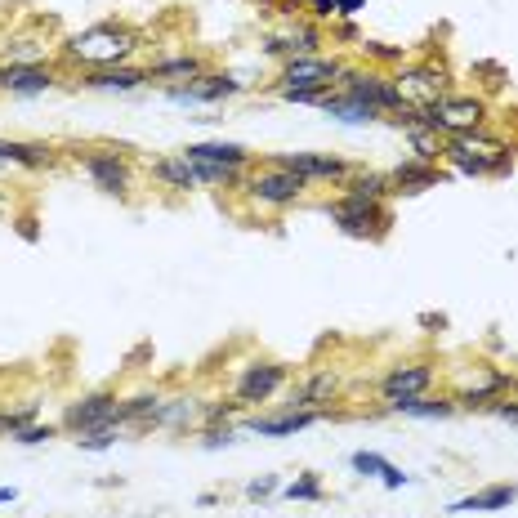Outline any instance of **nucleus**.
<instances>
[{
	"label": "nucleus",
	"instance_id": "f257e3e1",
	"mask_svg": "<svg viewBox=\"0 0 518 518\" xmlns=\"http://www.w3.org/2000/svg\"><path fill=\"white\" fill-rule=\"evenodd\" d=\"M134 50H139V32H130V27H121V23H94V27H85V32L67 36L59 54H63V63L99 72V67H121Z\"/></svg>",
	"mask_w": 518,
	"mask_h": 518
},
{
	"label": "nucleus",
	"instance_id": "f03ea898",
	"mask_svg": "<svg viewBox=\"0 0 518 518\" xmlns=\"http://www.w3.org/2000/svg\"><path fill=\"white\" fill-rule=\"evenodd\" d=\"M335 90L353 94L358 103H367V108H376L380 117H389V112H402L411 108L407 99H402V90L393 85V76L385 72H362V67H344L340 81H335Z\"/></svg>",
	"mask_w": 518,
	"mask_h": 518
},
{
	"label": "nucleus",
	"instance_id": "7ed1b4c3",
	"mask_svg": "<svg viewBox=\"0 0 518 518\" xmlns=\"http://www.w3.org/2000/svg\"><path fill=\"white\" fill-rule=\"evenodd\" d=\"M322 210L331 215V224L349 237H380L389 224L385 201H367V197H353V193H340L335 201H326Z\"/></svg>",
	"mask_w": 518,
	"mask_h": 518
},
{
	"label": "nucleus",
	"instance_id": "20e7f679",
	"mask_svg": "<svg viewBox=\"0 0 518 518\" xmlns=\"http://www.w3.org/2000/svg\"><path fill=\"white\" fill-rule=\"evenodd\" d=\"M349 63L326 59V54H300V59H286L277 72V90H335L340 72Z\"/></svg>",
	"mask_w": 518,
	"mask_h": 518
},
{
	"label": "nucleus",
	"instance_id": "39448f33",
	"mask_svg": "<svg viewBox=\"0 0 518 518\" xmlns=\"http://www.w3.org/2000/svg\"><path fill=\"white\" fill-rule=\"evenodd\" d=\"M268 166H282L291 175H300L304 184H335L340 188L344 179L353 175V166L344 157H331V152H273Z\"/></svg>",
	"mask_w": 518,
	"mask_h": 518
},
{
	"label": "nucleus",
	"instance_id": "423d86ee",
	"mask_svg": "<svg viewBox=\"0 0 518 518\" xmlns=\"http://www.w3.org/2000/svg\"><path fill=\"white\" fill-rule=\"evenodd\" d=\"M76 161H81V170L94 179V188H103V193L126 197L134 188V166H130V157L121 148H90V152H81Z\"/></svg>",
	"mask_w": 518,
	"mask_h": 518
},
{
	"label": "nucleus",
	"instance_id": "0eeeda50",
	"mask_svg": "<svg viewBox=\"0 0 518 518\" xmlns=\"http://www.w3.org/2000/svg\"><path fill=\"white\" fill-rule=\"evenodd\" d=\"M242 188L251 193V201H259V206L282 210V206H295L309 184H304L300 175H291V170H282V166H264V170H255V175H246Z\"/></svg>",
	"mask_w": 518,
	"mask_h": 518
},
{
	"label": "nucleus",
	"instance_id": "6e6552de",
	"mask_svg": "<svg viewBox=\"0 0 518 518\" xmlns=\"http://www.w3.org/2000/svg\"><path fill=\"white\" fill-rule=\"evenodd\" d=\"M246 90L242 76H228V72H201L197 81L188 85H166V99L179 103V108H193V103H224V99H237Z\"/></svg>",
	"mask_w": 518,
	"mask_h": 518
},
{
	"label": "nucleus",
	"instance_id": "1a4fd4ad",
	"mask_svg": "<svg viewBox=\"0 0 518 518\" xmlns=\"http://www.w3.org/2000/svg\"><path fill=\"white\" fill-rule=\"evenodd\" d=\"M447 81H452V76H447V67H434V63H402L398 72H393V85L402 90V99H407L411 108L452 94V85H447Z\"/></svg>",
	"mask_w": 518,
	"mask_h": 518
},
{
	"label": "nucleus",
	"instance_id": "9d476101",
	"mask_svg": "<svg viewBox=\"0 0 518 518\" xmlns=\"http://www.w3.org/2000/svg\"><path fill=\"white\" fill-rule=\"evenodd\" d=\"M117 402L121 398L117 393H108V389L85 393V398L67 402L59 429H67V434H90V429H99V425H117Z\"/></svg>",
	"mask_w": 518,
	"mask_h": 518
},
{
	"label": "nucleus",
	"instance_id": "9b49d317",
	"mask_svg": "<svg viewBox=\"0 0 518 518\" xmlns=\"http://www.w3.org/2000/svg\"><path fill=\"white\" fill-rule=\"evenodd\" d=\"M443 157L452 161L456 175H469V179H483V175H505L510 170V152L505 148H474L465 139H447L443 143Z\"/></svg>",
	"mask_w": 518,
	"mask_h": 518
},
{
	"label": "nucleus",
	"instance_id": "f8f14e48",
	"mask_svg": "<svg viewBox=\"0 0 518 518\" xmlns=\"http://www.w3.org/2000/svg\"><path fill=\"white\" fill-rule=\"evenodd\" d=\"M322 45H326L322 23H313L309 14H300V18H291L286 32L268 36L264 54H277V59H300V54H322Z\"/></svg>",
	"mask_w": 518,
	"mask_h": 518
},
{
	"label": "nucleus",
	"instance_id": "ddd939ff",
	"mask_svg": "<svg viewBox=\"0 0 518 518\" xmlns=\"http://www.w3.org/2000/svg\"><path fill=\"white\" fill-rule=\"evenodd\" d=\"M286 385V367L282 362H251V367L237 376L233 385V398L242 402V407H259V402L277 398V389Z\"/></svg>",
	"mask_w": 518,
	"mask_h": 518
},
{
	"label": "nucleus",
	"instance_id": "4468645a",
	"mask_svg": "<svg viewBox=\"0 0 518 518\" xmlns=\"http://www.w3.org/2000/svg\"><path fill=\"white\" fill-rule=\"evenodd\" d=\"M434 385V367L429 362H402V367H389L380 376V398L393 402V398H416V393H429Z\"/></svg>",
	"mask_w": 518,
	"mask_h": 518
},
{
	"label": "nucleus",
	"instance_id": "2eb2a0df",
	"mask_svg": "<svg viewBox=\"0 0 518 518\" xmlns=\"http://www.w3.org/2000/svg\"><path fill=\"white\" fill-rule=\"evenodd\" d=\"M331 411H282V416H251L246 420V434L255 438H295L304 434L309 425H318V420H326Z\"/></svg>",
	"mask_w": 518,
	"mask_h": 518
},
{
	"label": "nucleus",
	"instance_id": "dca6fc26",
	"mask_svg": "<svg viewBox=\"0 0 518 518\" xmlns=\"http://www.w3.org/2000/svg\"><path fill=\"white\" fill-rule=\"evenodd\" d=\"M340 393V376L335 371H313V376H304L300 385L291 389V402H286V411H326V402Z\"/></svg>",
	"mask_w": 518,
	"mask_h": 518
},
{
	"label": "nucleus",
	"instance_id": "f3484780",
	"mask_svg": "<svg viewBox=\"0 0 518 518\" xmlns=\"http://www.w3.org/2000/svg\"><path fill=\"white\" fill-rule=\"evenodd\" d=\"M514 501H518V487L514 483H496V487H483V492L452 501L447 505V514H496V510H510Z\"/></svg>",
	"mask_w": 518,
	"mask_h": 518
},
{
	"label": "nucleus",
	"instance_id": "a211bd4d",
	"mask_svg": "<svg viewBox=\"0 0 518 518\" xmlns=\"http://www.w3.org/2000/svg\"><path fill=\"white\" fill-rule=\"evenodd\" d=\"M54 67L36 63V67H0V90L9 94H45L54 90Z\"/></svg>",
	"mask_w": 518,
	"mask_h": 518
},
{
	"label": "nucleus",
	"instance_id": "6ab92c4d",
	"mask_svg": "<svg viewBox=\"0 0 518 518\" xmlns=\"http://www.w3.org/2000/svg\"><path fill=\"white\" fill-rule=\"evenodd\" d=\"M184 157H188V161H210V166H233V170H246V166H251V148H242V143H224V139L188 143Z\"/></svg>",
	"mask_w": 518,
	"mask_h": 518
},
{
	"label": "nucleus",
	"instance_id": "aec40b11",
	"mask_svg": "<svg viewBox=\"0 0 518 518\" xmlns=\"http://www.w3.org/2000/svg\"><path fill=\"white\" fill-rule=\"evenodd\" d=\"M318 112H322V117H331V121H344V126H371V121H380L376 108L358 103L353 94H344V90H331V94H326V99L318 103Z\"/></svg>",
	"mask_w": 518,
	"mask_h": 518
},
{
	"label": "nucleus",
	"instance_id": "412c9836",
	"mask_svg": "<svg viewBox=\"0 0 518 518\" xmlns=\"http://www.w3.org/2000/svg\"><path fill=\"white\" fill-rule=\"evenodd\" d=\"M81 85H85V90H117V94H130V90H139V85H148V67H130V63H121V67H99V72H90Z\"/></svg>",
	"mask_w": 518,
	"mask_h": 518
},
{
	"label": "nucleus",
	"instance_id": "4be33fe9",
	"mask_svg": "<svg viewBox=\"0 0 518 518\" xmlns=\"http://www.w3.org/2000/svg\"><path fill=\"white\" fill-rule=\"evenodd\" d=\"M54 161L50 143L36 139H0V166H23V170H41Z\"/></svg>",
	"mask_w": 518,
	"mask_h": 518
},
{
	"label": "nucleus",
	"instance_id": "5701e85b",
	"mask_svg": "<svg viewBox=\"0 0 518 518\" xmlns=\"http://www.w3.org/2000/svg\"><path fill=\"white\" fill-rule=\"evenodd\" d=\"M389 179H393V193H425V188L443 184V170L411 157V161H402L398 170H389Z\"/></svg>",
	"mask_w": 518,
	"mask_h": 518
},
{
	"label": "nucleus",
	"instance_id": "b1692460",
	"mask_svg": "<svg viewBox=\"0 0 518 518\" xmlns=\"http://www.w3.org/2000/svg\"><path fill=\"white\" fill-rule=\"evenodd\" d=\"M206 72V59L201 54H170V59H157L148 63V81H175V85H188Z\"/></svg>",
	"mask_w": 518,
	"mask_h": 518
},
{
	"label": "nucleus",
	"instance_id": "393cba45",
	"mask_svg": "<svg viewBox=\"0 0 518 518\" xmlns=\"http://www.w3.org/2000/svg\"><path fill=\"white\" fill-rule=\"evenodd\" d=\"M505 389H514V376H505V371H487L483 385H469V389L456 393V407H465V411H487Z\"/></svg>",
	"mask_w": 518,
	"mask_h": 518
},
{
	"label": "nucleus",
	"instance_id": "a878e982",
	"mask_svg": "<svg viewBox=\"0 0 518 518\" xmlns=\"http://www.w3.org/2000/svg\"><path fill=\"white\" fill-rule=\"evenodd\" d=\"M152 179H157V184H166V188H175V193H193V188H197L193 161H188L184 152H170V157L152 161Z\"/></svg>",
	"mask_w": 518,
	"mask_h": 518
},
{
	"label": "nucleus",
	"instance_id": "bb28decb",
	"mask_svg": "<svg viewBox=\"0 0 518 518\" xmlns=\"http://www.w3.org/2000/svg\"><path fill=\"white\" fill-rule=\"evenodd\" d=\"M385 411H398V416H416V420H447L456 411V398H425V393H416V398H393L385 402Z\"/></svg>",
	"mask_w": 518,
	"mask_h": 518
},
{
	"label": "nucleus",
	"instance_id": "cd10ccee",
	"mask_svg": "<svg viewBox=\"0 0 518 518\" xmlns=\"http://www.w3.org/2000/svg\"><path fill=\"white\" fill-rule=\"evenodd\" d=\"M201 420V398H193V393H179V398H166L157 411V425L152 429H188Z\"/></svg>",
	"mask_w": 518,
	"mask_h": 518
},
{
	"label": "nucleus",
	"instance_id": "c85d7f7f",
	"mask_svg": "<svg viewBox=\"0 0 518 518\" xmlns=\"http://www.w3.org/2000/svg\"><path fill=\"white\" fill-rule=\"evenodd\" d=\"M161 393H134V398H121L117 402V425H143L152 429L157 425V411H161Z\"/></svg>",
	"mask_w": 518,
	"mask_h": 518
},
{
	"label": "nucleus",
	"instance_id": "c756f323",
	"mask_svg": "<svg viewBox=\"0 0 518 518\" xmlns=\"http://www.w3.org/2000/svg\"><path fill=\"white\" fill-rule=\"evenodd\" d=\"M353 469H358L362 478H380V483H385L389 492H398V487L411 483V474H402V469L393 465V460L376 456V452H353Z\"/></svg>",
	"mask_w": 518,
	"mask_h": 518
},
{
	"label": "nucleus",
	"instance_id": "7c9ffc66",
	"mask_svg": "<svg viewBox=\"0 0 518 518\" xmlns=\"http://www.w3.org/2000/svg\"><path fill=\"white\" fill-rule=\"evenodd\" d=\"M340 188L353 193V197H367V201H389L393 197V179L385 175V170H353Z\"/></svg>",
	"mask_w": 518,
	"mask_h": 518
},
{
	"label": "nucleus",
	"instance_id": "2f4dec72",
	"mask_svg": "<svg viewBox=\"0 0 518 518\" xmlns=\"http://www.w3.org/2000/svg\"><path fill=\"white\" fill-rule=\"evenodd\" d=\"M50 59V45L41 41V36H9V45H5V63L0 67H36V63H45Z\"/></svg>",
	"mask_w": 518,
	"mask_h": 518
},
{
	"label": "nucleus",
	"instance_id": "473e14b6",
	"mask_svg": "<svg viewBox=\"0 0 518 518\" xmlns=\"http://www.w3.org/2000/svg\"><path fill=\"white\" fill-rule=\"evenodd\" d=\"M193 175H197V184H224V188H242L246 170H233V166H210V161H193Z\"/></svg>",
	"mask_w": 518,
	"mask_h": 518
},
{
	"label": "nucleus",
	"instance_id": "72a5a7b5",
	"mask_svg": "<svg viewBox=\"0 0 518 518\" xmlns=\"http://www.w3.org/2000/svg\"><path fill=\"white\" fill-rule=\"evenodd\" d=\"M36 416H41V407H36V402H23V407H5V411H0V434L14 438L18 429L36 425Z\"/></svg>",
	"mask_w": 518,
	"mask_h": 518
},
{
	"label": "nucleus",
	"instance_id": "f704fd0d",
	"mask_svg": "<svg viewBox=\"0 0 518 518\" xmlns=\"http://www.w3.org/2000/svg\"><path fill=\"white\" fill-rule=\"evenodd\" d=\"M117 438H121V425H99L90 434H76V447L81 452H108V447H117Z\"/></svg>",
	"mask_w": 518,
	"mask_h": 518
},
{
	"label": "nucleus",
	"instance_id": "c9c22d12",
	"mask_svg": "<svg viewBox=\"0 0 518 518\" xmlns=\"http://www.w3.org/2000/svg\"><path fill=\"white\" fill-rule=\"evenodd\" d=\"M282 496H286V501H322V483H318V474H300L295 483H286V487H282Z\"/></svg>",
	"mask_w": 518,
	"mask_h": 518
},
{
	"label": "nucleus",
	"instance_id": "e433bc0d",
	"mask_svg": "<svg viewBox=\"0 0 518 518\" xmlns=\"http://www.w3.org/2000/svg\"><path fill=\"white\" fill-rule=\"evenodd\" d=\"M411 148H416V161H429V166H438V157H443V148H438V134L429 130H407Z\"/></svg>",
	"mask_w": 518,
	"mask_h": 518
},
{
	"label": "nucleus",
	"instance_id": "4c0bfd02",
	"mask_svg": "<svg viewBox=\"0 0 518 518\" xmlns=\"http://www.w3.org/2000/svg\"><path fill=\"white\" fill-rule=\"evenodd\" d=\"M54 434H59V425H27V429L14 434V443L18 447H41V443H50Z\"/></svg>",
	"mask_w": 518,
	"mask_h": 518
},
{
	"label": "nucleus",
	"instance_id": "58836bf2",
	"mask_svg": "<svg viewBox=\"0 0 518 518\" xmlns=\"http://www.w3.org/2000/svg\"><path fill=\"white\" fill-rule=\"evenodd\" d=\"M237 407H242V402H210V407H201V420H206V425H228V420L237 416Z\"/></svg>",
	"mask_w": 518,
	"mask_h": 518
},
{
	"label": "nucleus",
	"instance_id": "ea45409f",
	"mask_svg": "<svg viewBox=\"0 0 518 518\" xmlns=\"http://www.w3.org/2000/svg\"><path fill=\"white\" fill-rule=\"evenodd\" d=\"M233 425H206V434H201V443H206L210 447V452H215V447H228V443H233Z\"/></svg>",
	"mask_w": 518,
	"mask_h": 518
},
{
	"label": "nucleus",
	"instance_id": "a19ab883",
	"mask_svg": "<svg viewBox=\"0 0 518 518\" xmlns=\"http://www.w3.org/2000/svg\"><path fill=\"white\" fill-rule=\"evenodd\" d=\"M273 492H282V483H277L273 474H268V478H255V483L246 487V501H268Z\"/></svg>",
	"mask_w": 518,
	"mask_h": 518
},
{
	"label": "nucleus",
	"instance_id": "79ce46f5",
	"mask_svg": "<svg viewBox=\"0 0 518 518\" xmlns=\"http://www.w3.org/2000/svg\"><path fill=\"white\" fill-rule=\"evenodd\" d=\"M277 94H282L286 103H309V108H318V103H322L331 90H277Z\"/></svg>",
	"mask_w": 518,
	"mask_h": 518
},
{
	"label": "nucleus",
	"instance_id": "37998d69",
	"mask_svg": "<svg viewBox=\"0 0 518 518\" xmlns=\"http://www.w3.org/2000/svg\"><path fill=\"white\" fill-rule=\"evenodd\" d=\"M362 50H367L371 59H380V63H402V50H393V45H380V41H362Z\"/></svg>",
	"mask_w": 518,
	"mask_h": 518
},
{
	"label": "nucleus",
	"instance_id": "c03bdc74",
	"mask_svg": "<svg viewBox=\"0 0 518 518\" xmlns=\"http://www.w3.org/2000/svg\"><path fill=\"white\" fill-rule=\"evenodd\" d=\"M304 9H309L313 23H326V18L340 14V9H335V0H304Z\"/></svg>",
	"mask_w": 518,
	"mask_h": 518
},
{
	"label": "nucleus",
	"instance_id": "a18cd8bd",
	"mask_svg": "<svg viewBox=\"0 0 518 518\" xmlns=\"http://www.w3.org/2000/svg\"><path fill=\"white\" fill-rule=\"evenodd\" d=\"M358 5H362V0H335V9H340L344 18H353V14H358Z\"/></svg>",
	"mask_w": 518,
	"mask_h": 518
},
{
	"label": "nucleus",
	"instance_id": "49530a36",
	"mask_svg": "<svg viewBox=\"0 0 518 518\" xmlns=\"http://www.w3.org/2000/svg\"><path fill=\"white\" fill-rule=\"evenodd\" d=\"M9 501H18V487H0V505H9Z\"/></svg>",
	"mask_w": 518,
	"mask_h": 518
},
{
	"label": "nucleus",
	"instance_id": "de8ad7c7",
	"mask_svg": "<svg viewBox=\"0 0 518 518\" xmlns=\"http://www.w3.org/2000/svg\"><path fill=\"white\" fill-rule=\"evenodd\" d=\"M514 389H518V380H514Z\"/></svg>",
	"mask_w": 518,
	"mask_h": 518
}]
</instances>
